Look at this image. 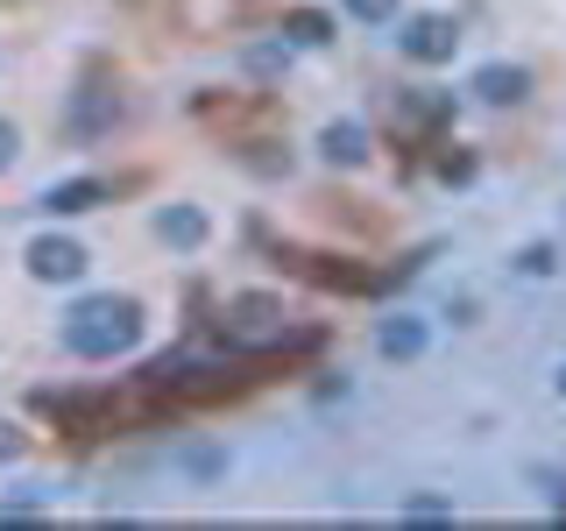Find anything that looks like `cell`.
<instances>
[{
  "mask_svg": "<svg viewBox=\"0 0 566 531\" xmlns=\"http://www.w3.org/2000/svg\"><path fill=\"white\" fill-rule=\"evenodd\" d=\"M142 341V305L135 298H85L78 312L64 319V347L85 354V362H106V354H128Z\"/></svg>",
  "mask_w": 566,
  "mask_h": 531,
  "instance_id": "1",
  "label": "cell"
},
{
  "mask_svg": "<svg viewBox=\"0 0 566 531\" xmlns=\"http://www.w3.org/2000/svg\"><path fill=\"white\" fill-rule=\"evenodd\" d=\"M453 50H460L453 14H411V22H403V58L411 64H447Z\"/></svg>",
  "mask_w": 566,
  "mask_h": 531,
  "instance_id": "2",
  "label": "cell"
},
{
  "mask_svg": "<svg viewBox=\"0 0 566 531\" xmlns=\"http://www.w3.org/2000/svg\"><path fill=\"white\" fill-rule=\"evenodd\" d=\"M29 277H43V283H78V277H85V248L64 241V235L29 241Z\"/></svg>",
  "mask_w": 566,
  "mask_h": 531,
  "instance_id": "3",
  "label": "cell"
},
{
  "mask_svg": "<svg viewBox=\"0 0 566 531\" xmlns=\"http://www.w3.org/2000/svg\"><path fill=\"white\" fill-rule=\"evenodd\" d=\"M474 93H482L489 106H517L531 93V71L524 64H482L474 71Z\"/></svg>",
  "mask_w": 566,
  "mask_h": 531,
  "instance_id": "4",
  "label": "cell"
},
{
  "mask_svg": "<svg viewBox=\"0 0 566 531\" xmlns=\"http://www.w3.org/2000/svg\"><path fill=\"white\" fill-rule=\"evenodd\" d=\"M114 191H120L114 177H71V185H50L43 206H50V212H93L99 199H114Z\"/></svg>",
  "mask_w": 566,
  "mask_h": 531,
  "instance_id": "5",
  "label": "cell"
},
{
  "mask_svg": "<svg viewBox=\"0 0 566 531\" xmlns=\"http://www.w3.org/2000/svg\"><path fill=\"white\" fill-rule=\"evenodd\" d=\"M156 235L177 241V248H199L206 241V212L199 206H164V212H156Z\"/></svg>",
  "mask_w": 566,
  "mask_h": 531,
  "instance_id": "6",
  "label": "cell"
},
{
  "mask_svg": "<svg viewBox=\"0 0 566 531\" xmlns=\"http://www.w3.org/2000/svg\"><path fill=\"white\" fill-rule=\"evenodd\" d=\"M326 156H333V164H361V156H368L361 121H333V128H326Z\"/></svg>",
  "mask_w": 566,
  "mask_h": 531,
  "instance_id": "7",
  "label": "cell"
},
{
  "mask_svg": "<svg viewBox=\"0 0 566 531\" xmlns=\"http://www.w3.org/2000/svg\"><path fill=\"white\" fill-rule=\"evenodd\" d=\"M418 347H424V326H418V319H389V326H382V354H389V362H411Z\"/></svg>",
  "mask_w": 566,
  "mask_h": 531,
  "instance_id": "8",
  "label": "cell"
},
{
  "mask_svg": "<svg viewBox=\"0 0 566 531\" xmlns=\"http://www.w3.org/2000/svg\"><path fill=\"white\" fill-rule=\"evenodd\" d=\"M283 35H291V43H326L333 22H326L318 8H297V14H283Z\"/></svg>",
  "mask_w": 566,
  "mask_h": 531,
  "instance_id": "9",
  "label": "cell"
},
{
  "mask_svg": "<svg viewBox=\"0 0 566 531\" xmlns=\"http://www.w3.org/2000/svg\"><path fill=\"white\" fill-rule=\"evenodd\" d=\"M347 14H354V22H389L397 0H347Z\"/></svg>",
  "mask_w": 566,
  "mask_h": 531,
  "instance_id": "10",
  "label": "cell"
},
{
  "mask_svg": "<svg viewBox=\"0 0 566 531\" xmlns=\"http://www.w3.org/2000/svg\"><path fill=\"white\" fill-rule=\"evenodd\" d=\"M517 270H531V277H545V270H553V248H524V256H517Z\"/></svg>",
  "mask_w": 566,
  "mask_h": 531,
  "instance_id": "11",
  "label": "cell"
},
{
  "mask_svg": "<svg viewBox=\"0 0 566 531\" xmlns=\"http://www.w3.org/2000/svg\"><path fill=\"white\" fill-rule=\"evenodd\" d=\"M14 149H22V135H14V121H0V170L14 164Z\"/></svg>",
  "mask_w": 566,
  "mask_h": 531,
  "instance_id": "12",
  "label": "cell"
},
{
  "mask_svg": "<svg viewBox=\"0 0 566 531\" xmlns=\"http://www.w3.org/2000/svg\"><path fill=\"white\" fill-rule=\"evenodd\" d=\"M0 454H22V439H14V433H8V425H0Z\"/></svg>",
  "mask_w": 566,
  "mask_h": 531,
  "instance_id": "13",
  "label": "cell"
},
{
  "mask_svg": "<svg viewBox=\"0 0 566 531\" xmlns=\"http://www.w3.org/2000/svg\"><path fill=\"white\" fill-rule=\"evenodd\" d=\"M559 389H566V368H559Z\"/></svg>",
  "mask_w": 566,
  "mask_h": 531,
  "instance_id": "14",
  "label": "cell"
}]
</instances>
